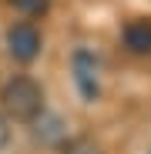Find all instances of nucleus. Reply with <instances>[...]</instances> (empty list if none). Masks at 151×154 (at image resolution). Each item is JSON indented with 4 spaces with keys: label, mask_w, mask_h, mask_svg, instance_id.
<instances>
[{
    "label": "nucleus",
    "mask_w": 151,
    "mask_h": 154,
    "mask_svg": "<svg viewBox=\"0 0 151 154\" xmlns=\"http://www.w3.org/2000/svg\"><path fill=\"white\" fill-rule=\"evenodd\" d=\"M71 74H74L77 94L87 100V104H94V100L101 97V67H97V57L91 54V50H77L74 60H71Z\"/></svg>",
    "instance_id": "nucleus-2"
},
{
    "label": "nucleus",
    "mask_w": 151,
    "mask_h": 154,
    "mask_svg": "<svg viewBox=\"0 0 151 154\" xmlns=\"http://www.w3.org/2000/svg\"><path fill=\"white\" fill-rule=\"evenodd\" d=\"M7 50H10V57L20 60V64H30L37 60L40 54V34L34 23H14V27L7 30Z\"/></svg>",
    "instance_id": "nucleus-3"
},
{
    "label": "nucleus",
    "mask_w": 151,
    "mask_h": 154,
    "mask_svg": "<svg viewBox=\"0 0 151 154\" xmlns=\"http://www.w3.org/2000/svg\"><path fill=\"white\" fill-rule=\"evenodd\" d=\"M0 104L4 111L14 117V121H34L40 111H44V87L27 74H17L0 87Z\"/></svg>",
    "instance_id": "nucleus-1"
},
{
    "label": "nucleus",
    "mask_w": 151,
    "mask_h": 154,
    "mask_svg": "<svg viewBox=\"0 0 151 154\" xmlns=\"http://www.w3.org/2000/svg\"><path fill=\"white\" fill-rule=\"evenodd\" d=\"M7 141H10V124H7L4 114H0V147H7Z\"/></svg>",
    "instance_id": "nucleus-8"
},
{
    "label": "nucleus",
    "mask_w": 151,
    "mask_h": 154,
    "mask_svg": "<svg viewBox=\"0 0 151 154\" xmlns=\"http://www.w3.org/2000/svg\"><path fill=\"white\" fill-rule=\"evenodd\" d=\"M61 154H104L101 151V144L94 137H64L61 141Z\"/></svg>",
    "instance_id": "nucleus-6"
},
{
    "label": "nucleus",
    "mask_w": 151,
    "mask_h": 154,
    "mask_svg": "<svg viewBox=\"0 0 151 154\" xmlns=\"http://www.w3.org/2000/svg\"><path fill=\"white\" fill-rule=\"evenodd\" d=\"M30 124H34V141H40V144H47V147H61V141L67 137V124H64V117H57V114L40 111Z\"/></svg>",
    "instance_id": "nucleus-4"
},
{
    "label": "nucleus",
    "mask_w": 151,
    "mask_h": 154,
    "mask_svg": "<svg viewBox=\"0 0 151 154\" xmlns=\"http://www.w3.org/2000/svg\"><path fill=\"white\" fill-rule=\"evenodd\" d=\"M121 37L131 54H151V20H131Z\"/></svg>",
    "instance_id": "nucleus-5"
},
{
    "label": "nucleus",
    "mask_w": 151,
    "mask_h": 154,
    "mask_svg": "<svg viewBox=\"0 0 151 154\" xmlns=\"http://www.w3.org/2000/svg\"><path fill=\"white\" fill-rule=\"evenodd\" d=\"M10 4L17 10H24V14H30V17H40L47 10V0H10Z\"/></svg>",
    "instance_id": "nucleus-7"
},
{
    "label": "nucleus",
    "mask_w": 151,
    "mask_h": 154,
    "mask_svg": "<svg viewBox=\"0 0 151 154\" xmlns=\"http://www.w3.org/2000/svg\"><path fill=\"white\" fill-rule=\"evenodd\" d=\"M148 154H151V151H148Z\"/></svg>",
    "instance_id": "nucleus-9"
}]
</instances>
